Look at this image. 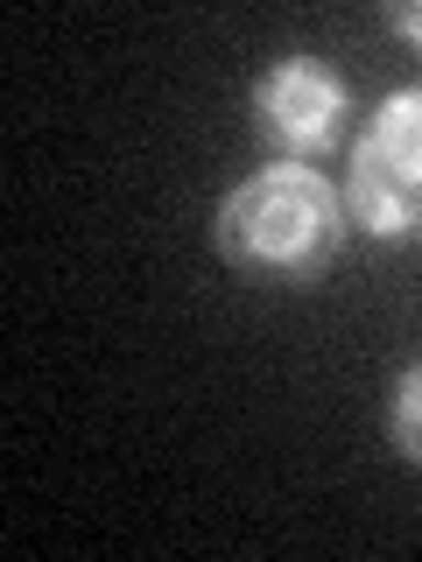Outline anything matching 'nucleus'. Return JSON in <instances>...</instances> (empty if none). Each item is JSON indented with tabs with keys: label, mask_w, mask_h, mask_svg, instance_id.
Here are the masks:
<instances>
[{
	"label": "nucleus",
	"mask_w": 422,
	"mask_h": 562,
	"mask_svg": "<svg viewBox=\"0 0 422 562\" xmlns=\"http://www.w3.org/2000/svg\"><path fill=\"white\" fill-rule=\"evenodd\" d=\"M345 225V198L310 162H275L225 190L211 233H219V254L254 281H316L338 260Z\"/></svg>",
	"instance_id": "obj_1"
},
{
	"label": "nucleus",
	"mask_w": 422,
	"mask_h": 562,
	"mask_svg": "<svg viewBox=\"0 0 422 562\" xmlns=\"http://www.w3.org/2000/svg\"><path fill=\"white\" fill-rule=\"evenodd\" d=\"M345 211L374 239H422V85L395 92L352 148Z\"/></svg>",
	"instance_id": "obj_2"
},
{
	"label": "nucleus",
	"mask_w": 422,
	"mask_h": 562,
	"mask_svg": "<svg viewBox=\"0 0 422 562\" xmlns=\"http://www.w3.org/2000/svg\"><path fill=\"white\" fill-rule=\"evenodd\" d=\"M246 105H254V127L268 134V148L281 162H316V155L338 148L352 92H345L338 70H324L316 57H281L275 70L254 78Z\"/></svg>",
	"instance_id": "obj_3"
},
{
	"label": "nucleus",
	"mask_w": 422,
	"mask_h": 562,
	"mask_svg": "<svg viewBox=\"0 0 422 562\" xmlns=\"http://www.w3.org/2000/svg\"><path fill=\"white\" fill-rule=\"evenodd\" d=\"M387 436H395V450L422 464V366H409L395 386V415H387Z\"/></svg>",
	"instance_id": "obj_4"
},
{
	"label": "nucleus",
	"mask_w": 422,
	"mask_h": 562,
	"mask_svg": "<svg viewBox=\"0 0 422 562\" xmlns=\"http://www.w3.org/2000/svg\"><path fill=\"white\" fill-rule=\"evenodd\" d=\"M387 29L409 35V43H422V0H395V8H387Z\"/></svg>",
	"instance_id": "obj_5"
}]
</instances>
